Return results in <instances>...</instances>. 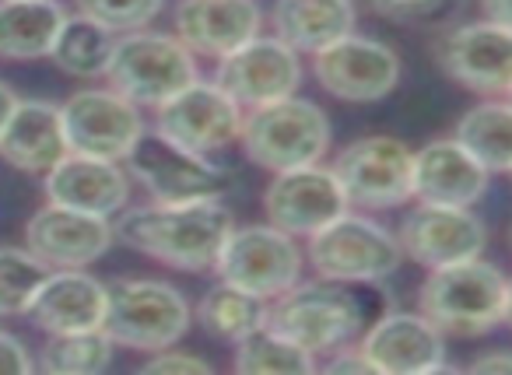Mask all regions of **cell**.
I'll return each instance as SVG.
<instances>
[{
    "label": "cell",
    "mask_w": 512,
    "mask_h": 375,
    "mask_svg": "<svg viewBox=\"0 0 512 375\" xmlns=\"http://www.w3.org/2000/svg\"><path fill=\"white\" fill-rule=\"evenodd\" d=\"M235 218L221 200L204 204H144L116 214V239L134 253L172 270L204 274L214 270Z\"/></svg>",
    "instance_id": "6da1fadb"
},
{
    "label": "cell",
    "mask_w": 512,
    "mask_h": 375,
    "mask_svg": "<svg viewBox=\"0 0 512 375\" xmlns=\"http://www.w3.org/2000/svg\"><path fill=\"white\" fill-rule=\"evenodd\" d=\"M267 323L313 358H323L362 337L365 302L358 298V291H351V284L316 277V281H299L274 298Z\"/></svg>",
    "instance_id": "7a4b0ae2"
},
{
    "label": "cell",
    "mask_w": 512,
    "mask_h": 375,
    "mask_svg": "<svg viewBox=\"0 0 512 375\" xmlns=\"http://www.w3.org/2000/svg\"><path fill=\"white\" fill-rule=\"evenodd\" d=\"M509 277L488 260H463L428 270L418 309L449 337H481L505 323Z\"/></svg>",
    "instance_id": "3957f363"
},
{
    "label": "cell",
    "mask_w": 512,
    "mask_h": 375,
    "mask_svg": "<svg viewBox=\"0 0 512 375\" xmlns=\"http://www.w3.org/2000/svg\"><path fill=\"white\" fill-rule=\"evenodd\" d=\"M239 144L249 162L274 176V172L323 162L334 144V130H330V116L313 99L288 95L271 106L249 109Z\"/></svg>",
    "instance_id": "277c9868"
},
{
    "label": "cell",
    "mask_w": 512,
    "mask_h": 375,
    "mask_svg": "<svg viewBox=\"0 0 512 375\" xmlns=\"http://www.w3.org/2000/svg\"><path fill=\"white\" fill-rule=\"evenodd\" d=\"M193 326V305L176 284L155 277H116L102 330L127 351L155 354L176 347Z\"/></svg>",
    "instance_id": "5b68a950"
},
{
    "label": "cell",
    "mask_w": 512,
    "mask_h": 375,
    "mask_svg": "<svg viewBox=\"0 0 512 375\" xmlns=\"http://www.w3.org/2000/svg\"><path fill=\"white\" fill-rule=\"evenodd\" d=\"M109 88L127 95L141 109H158L200 81L197 53L176 32L137 29L116 39L113 60L106 71Z\"/></svg>",
    "instance_id": "8992f818"
},
{
    "label": "cell",
    "mask_w": 512,
    "mask_h": 375,
    "mask_svg": "<svg viewBox=\"0 0 512 375\" xmlns=\"http://www.w3.org/2000/svg\"><path fill=\"white\" fill-rule=\"evenodd\" d=\"M306 263L316 277L341 284H376L397 274L404 246L397 232L383 228L365 214L344 211L337 221L306 239Z\"/></svg>",
    "instance_id": "52a82bcc"
},
{
    "label": "cell",
    "mask_w": 512,
    "mask_h": 375,
    "mask_svg": "<svg viewBox=\"0 0 512 375\" xmlns=\"http://www.w3.org/2000/svg\"><path fill=\"white\" fill-rule=\"evenodd\" d=\"M306 270V253L299 239L281 232L278 225H235L214 260L218 281H228L249 295L274 302L288 288L302 281Z\"/></svg>",
    "instance_id": "ba28073f"
},
{
    "label": "cell",
    "mask_w": 512,
    "mask_h": 375,
    "mask_svg": "<svg viewBox=\"0 0 512 375\" xmlns=\"http://www.w3.org/2000/svg\"><path fill=\"white\" fill-rule=\"evenodd\" d=\"M127 172L134 186H141L155 204H204L225 200L228 169L211 162V155H197L179 144L165 141L162 134H144L137 148L127 155Z\"/></svg>",
    "instance_id": "9c48e42d"
},
{
    "label": "cell",
    "mask_w": 512,
    "mask_h": 375,
    "mask_svg": "<svg viewBox=\"0 0 512 375\" xmlns=\"http://www.w3.org/2000/svg\"><path fill=\"white\" fill-rule=\"evenodd\" d=\"M334 172L351 207L362 211H390L414 200V151L400 137L369 134L344 144Z\"/></svg>",
    "instance_id": "30bf717a"
},
{
    "label": "cell",
    "mask_w": 512,
    "mask_h": 375,
    "mask_svg": "<svg viewBox=\"0 0 512 375\" xmlns=\"http://www.w3.org/2000/svg\"><path fill=\"white\" fill-rule=\"evenodd\" d=\"M246 109L218 85V81H193L179 95L155 109V134L197 155H214L242 137Z\"/></svg>",
    "instance_id": "8fae6325"
},
{
    "label": "cell",
    "mask_w": 512,
    "mask_h": 375,
    "mask_svg": "<svg viewBox=\"0 0 512 375\" xmlns=\"http://www.w3.org/2000/svg\"><path fill=\"white\" fill-rule=\"evenodd\" d=\"M313 78L327 95L351 106H372L397 92L400 85V57L393 46L372 36L337 39L334 46L313 57Z\"/></svg>",
    "instance_id": "7c38bea8"
},
{
    "label": "cell",
    "mask_w": 512,
    "mask_h": 375,
    "mask_svg": "<svg viewBox=\"0 0 512 375\" xmlns=\"http://www.w3.org/2000/svg\"><path fill=\"white\" fill-rule=\"evenodd\" d=\"M64 127L71 151L95 158L127 162L148 127H144L141 106L120 95L116 88H81L64 102Z\"/></svg>",
    "instance_id": "4fadbf2b"
},
{
    "label": "cell",
    "mask_w": 512,
    "mask_h": 375,
    "mask_svg": "<svg viewBox=\"0 0 512 375\" xmlns=\"http://www.w3.org/2000/svg\"><path fill=\"white\" fill-rule=\"evenodd\" d=\"M306 78L302 67V53L292 50L285 39L278 36H260L235 50L232 57L218 60L214 81L239 102L242 109H260L271 106L288 95H299V85Z\"/></svg>",
    "instance_id": "5bb4252c"
},
{
    "label": "cell",
    "mask_w": 512,
    "mask_h": 375,
    "mask_svg": "<svg viewBox=\"0 0 512 375\" xmlns=\"http://www.w3.org/2000/svg\"><path fill=\"white\" fill-rule=\"evenodd\" d=\"M344 211H351V200L344 193L341 179H337L334 165L323 169L316 165H302V169L274 172V179L264 190V214L271 225L281 232L295 235V239H309L330 221H337Z\"/></svg>",
    "instance_id": "9a60e30c"
},
{
    "label": "cell",
    "mask_w": 512,
    "mask_h": 375,
    "mask_svg": "<svg viewBox=\"0 0 512 375\" xmlns=\"http://www.w3.org/2000/svg\"><path fill=\"white\" fill-rule=\"evenodd\" d=\"M116 221L64 204L39 207L25 225V246L53 270H88L116 246Z\"/></svg>",
    "instance_id": "2e32d148"
},
{
    "label": "cell",
    "mask_w": 512,
    "mask_h": 375,
    "mask_svg": "<svg viewBox=\"0 0 512 375\" xmlns=\"http://www.w3.org/2000/svg\"><path fill=\"white\" fill-rule=\"evenodd\" d=\"M404 256L425 270L449 267V263L477 260L488 246V228L470 207L421 204L404 214L397 228Z\"/></svg>",
    "instance_id": "e0dca14e"
},
{
    "label": "cell",
    "mask_w": 512,
    "mask_h": 375,
    "mask_svg": "<svg viewBox=\"0 0 512 375\" xmlns=\"http://www.w3.org/2000/svg\"><path fill=\"white\" fill-rule=\"evenodd\" d=\"M362 354L383 375H421L446 368V333L425 312H386L358 337Z\"/></svg>",
    "instance_id": "ac0fdd59"
},
{
    "label": "cell",
    "mask_w": 512,
    "mask_h": 375,
    "mask_svg": "<svg viewBox=\"0 0 512 375\" xmlns=\"http://www.w3.org/2000/svg\"><path fill=\"white\" fill-rule=\"evenodd\" d=\"M439 64L477 95H512V29L491 18L460 25L442 39Z\"/></svg>",
    "instance_id": "d6986e66"
},
{
    "label": "cell",
    "mask_w": 512,
    "mask_h": 375,
    "mask_svg": "<svg viewBox=\"0 0 512 375\" xmlns=\"http://www.w3.org/2000/svg\"><path fill=\"white\" fill-rule=\"evenodd\" d=\"M130 190H134V179L127 165L113 158L81 155V151H67L43 176V193L50 204L99 214V218H116L127 211Z\"/></svg>",
    "instance_id": "ffe728a7"
},
{
    "label": "cell",
    "mask_w": 512,
    "mask_h": 375,
    "mask_svg": "<svg viewBox=\"0 0 512 375\" xmlns=\"http://www.w3.org/2000/svg\"><path fill=\"white\" fill-rule=\"evenodd\" d=\"M264 29V15L256 0H179L176 36L197 57L225 60Z\"/></svg>",
    "instance_id": "44dd1931"
},
{
    "label": "cell",
    "mask_w": 512,
    "mask_h": 375,
    "mask_svg": "<svg viewBox=\"0 0 512 375\" xmlns=\"http://www.w3.org/2000/svg\"><path fill=\"white\" fill-rule=\"evenodd\" d=\"M488 186L491 172L456 137H439L414 151V200L421 204L474 207Z\"/></svg>",
    "instance_id": "7402d4cb"
},
{
    "label": "cell",
    "mask_w": 512,
    "mask_h": 375,
    "mask_svg": "<svg viewBox=\"0 0 512 375\" xmlns=\"http://www.w3.org/2000/svg\"><path fill=\"white\" fill-rule=\"evenodd\" d=\"M109 284L92 277L88 270H50L46 284L39 288L29 319L46 333H85L106 326Z\"/></svg>",
    "instance_id": "603a6c76"
},
{
    "label": "cell",
    "mask_w": 512,
    "mask_h": 375,
    "mask_svg": "<svg viewBox=\"0 0 512 375\" xmlns=\"http://www.w3.org/2000/svg\"><path fill=\"white\" fill-rule=\"evenodd\" d=\"M71 151L64 109L43 99H22L0 134V158L18 172L46 176Z\"/></svg>",
    "instance_id": "cb8c5ba5"
},
{
    "label": "cell",
    "mask_w": 512,
    "mask_h": 375,
    "mask_svg": "<svg viewBox=\"0 0 512 375\" xmlns=\"http://www.w3.org/2000/svg\"><path fill=\"white\" fill-rule=\"evenodd\" d=\"M358 22L355 0H274L271 25L274 36L285 39L302 57H316L351 36Z\"/></svg>",
    "instance_id": "d4e9b609"
},
{
    "label": "cell",
    "mask_w": 512,
    "mask_h": 375,
    "mask_svg": "<svg viewBox=\"0 0 512 375\" xmlns=\"http://www.w3.org/2000/svg\"><path fill=\"white\" fill-rule=\"evenodd\" d=\"M67 18L60 0H0V57L46 60Z\"/></svg>",
    "instance_id": "484cf974"
},
{
    "label": "cell",
    "mask_w": 512,
    "mask_h": 375,
    "mask_svg": "<svg viewBox=\"0 0 512 375\" xmlns=\"http://www.w3.org/2000/svg\"><path fill=\"white\" fill-rule=\"evenodd\" d=\"M267 312H271V302L249 295V291L235 288L228 281H218L200 295L193 319H197V326L207 337L225 340V344L235 347L242 337H249V333L267 323Z\"/></svg>",
    "instance_id": "4316f807"
},
{
    "label": "cell",
    "mask_w": 512,
    "mask_h": 375,
    "mask_svg": "<svg viewBox=\"0 0 512 375\" xmlns=\"http://www.w3.org/2000/svg\"><path fill=\"white\" fill-rule=\"evenodd\" d=\"M116 32L99 25L95 18L88 15H74L67 18L64 32H60L57 46H53L50 60L60 74L67 78H81V81H95V78H106L109 71V60H113L116 50Z\"/></svg>",
    "instance_id": "83f0119b"
},
{
    "label": "cell",
    "mask_w": 512,
    "mask_h": 375,
    "mask_svg": "<svg viewBox=\"0 0 512 375\" xmlns=\"http://www.w3.org/2000/svg\"><path fill=\"white\" fill-rule=\"evenodd\" d=\"M453 137L491 176L512 172V102H481L467 109Z\"/></svg>",
    "instance_id": "f1b7e54d"
},
{
    "label": "cell",
    "mask_w": 512,
    "mask_h": 375,
    "mask_svg": "<svg viewBox=\"0 0 512 375\" xmlns=\"http://www.w3.org/2000/svg\"><path fill=\"white\" fill-rule=\"evenodd\" d=\"M232 368L239 375H309L320 368V361L285 333L274 330L271 323H264L235 344Z\"/></svg>",
    "instance_id": "f546056e"
},
{
    "label": "cell",
    "mask_w": 512,
    "mask_h": 375,
    "mask_svg": "<svg viewBox=\"0 0 512 375\" xmlns=\"http://www.w3.org/2000/svg\"><path fill=\"white\" fill-rule=\"evenodd\" d=\"M116 340L106 330L57 333L39 351L36 368L50 375H99L113 365Z\"/></svg>",
    "instance_id": "4dcf8cb0"
},
{
    "label": "cell",
    "mask_w": 512,
    "mask_h": 375,
    "mask_svg": "<svg viewBox=\"0 0 512 375\" xmlns=\"http://www.w3.org/2000/svg\"><path fill=\"white\" fill-rule=\"evenodd\" d=\"M50 270L29 246H0V316H29Z\"/></svg>",
    "instance_id": "1f68e13d"
},
{
    "label": "cell",
    "mask_w": 512,
    "mask_h": 375,
    "mask_svg": "<svg viewBox=\"0 0 512 375\" xmlns=\"http://www.w3.org/2000/svg\"><path fill=\"white\" fill-rule=\"evenodd\" d=\"M81 15L95 18L99 25L113 29L116 36H127L137 29H151L165 11V0H74Z\"/></svg>",
    "instance_id": "d6a6232c"
},
{
    "label": "cell",
    "mask_w": 512,
    "mask_h": 375,
    "mask_svg": "<svg viewBox=\"0 0 512 375\" xmlns=\"http://www.w3.org/2000/svg\"><path fill=\"white\" fill-rule=\"evenodd\" d=\"M141 372H162V375H176V372H183V375H193V372H200V375H211L214 368H211V361H204L200 354H190V351H183V347H165V351H155V354H148V361L141 365Z\"/></svg>",
    "instance_id": "836d02e7"
},
{
    "label": "cell",
    "mask_w": 512,
    "mask_h": 375,
    "mask_svg": "<svg viewBox=\"0 0 512 375\" xmlns=\"http://www.w3.org/2000/svg\"><path fill=\"white\" fill-rule=\"evenodd\" d=\"M369 8L376 11L379 18L386 22H425V18H435L442 8H446V0H369Z\"/></svg>",
    "instance_id": "e575fe53"
},
{
    "label": "cell",
    "mask_w": 512,
    "mask_h": 375,
    "mask_svg": "<svg viewBox=\"0 0 512 375\" xmlns=\"http://www.w3.org/2000/svg\"><path fill=\"white\" fill-rule=\"evenodd\" d=\"M36 368V358L15 333L0 330V375H29Z\"/></svg>",
    "instance_id": "d590c367"
},
{
    "label": "cell",
    "mask_w": 512,
    "mask_h": 375,
    "mask_svg": "<svg viewBox=\"0 0 512 375\" xmlns=\"http://www.w3.org/2000/svg\"><path fill=\"white\" fill-rule=\"evenodd\" d=\"M470 372H488V375H512V354L509 351H491L481 354V358L470 361Z\"/></svg>",
    "instance_id": "8d00e7d4"
},
{
    "label": "cell",
    "mask_w": 512,
    "mask_h": 375,
    "mask_svg": "<svg viewBox=\"0 0 512 375\" xmlns=\"http://www.w3.org/2000/svg\"><path fill=\"white\" fill-rule=\"evenodd\" d=\"M477 4H481L484 18H491V22L512 29V0H477Z\"/></svg>",
    "instance_id": "74e56055"
},
{
    "label": "cell",
    "mask_w": 512,
    "mask_h": 375,
    "mask_svg": "<svg viewBox=\"0 0 512 375\" xmlns=\"http://www.w3.org/2000/svg\"><path fill=\"white\" fill-rule=\"evenodd\" d=\"M18 92L8 85V81H0V134H4V127H8V120H11V113H15V106H18Z\"/></svg>",
    "instance_id": "f35d334b"
},
{
    "label": "cell",
    "mask_w": 512,
    "mask_h": 375,
    "mask_svg": "<svg viewBox=\"0 0 512 375\" xmlns=\"http://www.w3.org/2000/svg\"><path fill=\"white\" fill-rule=\"evenodd\" d=\"M505 323L512 326V281H509V298H505Z\"/></svg>",
    "instance_id": "ab89813d"
},
{
    "label": "cell",
    "mask_w": 512,
    "mask_h": 375,
    "mask_svg": "<svg viewBox=\"0 0 512 375\" xmlns=\"http://www.w3.org/2000/svg\"><path fill=\"white\" fill-rule=\"evenodd\" d=\"M509 242H512V232H509Z\"/></svg>",
    "instance_id": "60d3db41"
}]
</instances>
